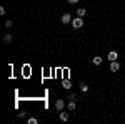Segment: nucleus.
Segmentation results:
<instances>
[{
    "label": "nucleus",
    "mask_w": 125,
    "mask_h": 124,
    "mask_svg": "<svg viewBox=\"0 0 125 124\" xmlns=\"http://www.w3.org/2000/svg\"><path fill=\"white\" fill-rule=\"evenodd\" d=\"M72 27L77 30L80 29V27H83V19L82 17H78V19H72Z\"/></svg>",
    "instance_id": "nucleus-1"
},
{
    "label": "nucleus",
    "mask_w": 125,
    "mask_h": 124,
    "mask_svg": "<svg viewBox=\"0 0 125 124\" xmlns=\"http://www.w3.org/2000/svg\"><path fill=\"white\" fill-rule=\"evenodd\" d=\"M63 107H65V101H63V99H57V101H55V109H57V111H62Z\"/></svg>",
    "instance_id": "nucleus-2"
},
{
    "label": "nucleus",
    "mask_w": 125,
    "mask_h": 124,
    "mask_svg": "<svg viewBox=\"0 0 125 124\" xmlns=\"http://www.w3.org/2000/svg\"><path fill=\"white\" fill-rule=\"evenodd\" d=\"M118 69H120V64H118L117 60H112V62H110V70H112V72H118Z\"/></svg>",
    "instance_id": "nucleus-3"
},
{
    "label": "nucleus",
    "mask_w": 125,
    "mask_h": 124,
    "mask_svg": "<svg viewBox=\"0 0 125 124\" xmlns=\"http://www.w3.org/2000/svg\"><path fill=\"white\" fill-rule=\"evenodd\" d=\"M60 20H62V24L65 25V24H68V22H72V15H70V14H63Z\"/></svg>",
    "instance_id": "nucleus-4"
},
{
    "label": "nucleus",
    "mask_w": 125,
    "mask_h": 124,
    "mask_svg": "<svg viewBox=\"0 0 125 124\" xmlns=\"http://www.w3.org/2000/svg\"><path fill=\"white\" fill-rule=\"evenodd\" d=\"M58 117H60V121H62V123H67V121H68V114H67V112H62V111H60Z\"/></svg>",
    "instance_id": "nucleus-5"
},
{
    "label": "nucleus",
    "mask_w": 125,
    "mask_h": 124,
    "mask_svg": "<svg viewBox=\"0 0 125 124\" xmlns=\"http://www.w3.org/2000/svg\"><path fill=\"white\" fill-rule=\"evenodd\" d=\"M117 57H118V55H117V52H115V50L108 52V60H110V62H112V60H117Z\"/></svg>",
    "instance_id": "nucleus-6"
},
{
    "label": "nucleus",
    "mask_w": 125,
    "mask_h": 124,
    "mask_svg": "<svg viewBox=\"0 0 125 124\" xmlns=\"http://www.w3.org/2000/svg\"><path fill=\"white\" fill-rule=\"evenodd\" d=\"M62 86H63V89H70V87H72V82H70L68 79H63V82H62Z\"/></svg>",
    "instance_id": "nucleus-7"
},
{
    "label": "nucleus",
    "mask_w": 125,
    "mask_h": 124,
    "mask_svg": "<svg viewBox=\"0 0 125 124\" xmlns=\"http://www.w3.org/2000/svg\"><path fill=\"white\" fill-rule=\"evenodd\" d=\"M67 107L70 109V111H75V109H77V104H75V101H70V102L67 104Z\"/></svg>",
    "instance_id": "nucleus-8"
},
{
    "label": "nucleus",
    "mask_w": 125,
    "mask_h": 124,
    "mask_svg": "<svg viewBox=\"0 0 125 124\" xmlns=\"http://www.w3.org/2000/svg\"><path fill=\"white\" fill-rule=\"evenodd\" d=\"M78 86H80V89H82L83 92H88V84H87V82H80Z\"/></svg>",
    "instance_id": "nucleus-9"
},
{
    "label": "nucleus",
    "mask_w": 125,
    "mask_h": 124,
    "mask_svg": "<svg viewBox=\"0 0 125 124\" xmlns=\"http://www.w3.org/2000/svg\"><path fill=\"white\" fill-rule=\"evenodd\" d=\"M3 42H5V44H10V42H12V35H10V34H5V35H3Z\"/></svg>",
    "instance_id": "nucleus-10"
},
{
    "label": "nucleus",
    "mask_w": 125,
    "mask_h": 124,
    "mask_svg": "<svg viewBox=\"0 0 125 124\" xmlns=\"http://www.w3.org/2000/svg\"><path fill=\"white\" fill-rule=\"evenodd\" d=\"M94 64H95V66H100V64H102V57H100V55H95V57H94Z\"/></svg>",
    "instance_id": "nucleus-11"
},
{
    "label": "nucleus",
    "mask_w": 125,
    "mask_h": 124,
    "mask_svg": "<svg viewBox=\"0 0 125 124\" xmlns=\"http://www.w3.org/2000/svg\"><path fill=\"white\" fill-rule=\"evenodd\" d=\"M77 15L78 17H83L85 15V9H77Z\"/></svg>",
    "instance_id": "nucleus-12"
},
{
    "label": "nucleus",
    "mask_w": 125,
    "mask_h": 124,
    "mask_svg": "<svg viewBox=\"0 0 125 124\" xmlns=\"http://www.w3.org/2000/svg\"><path fill=\"white\" fill-rule=\"evenodd\" d=\"M68 99H70V101H77V96H75V92H70V94H68Z\"/></svg>",
    "instance_id": "nucleus-13"
},
{
    "label": "nucleus",
    "mask_w": 125,
    "mask_h": 124,
    "mask_svg": "<svg viewBox=\"0 0 125 124\" xmlns=\"http://www.w3.org/2000/svg\"><path fill=\"white\" fill-rule=\"evenodd\" d=\"M39 121H37V117H30L29 119V124H37Z\"/></svg>",
    "instance_id": "nucleus-14"
},
{
    "label": "nucleus",
    "mask_w": 125,
    "mask_h": 124,
    "mask_svg": "<svg viewBox=\"0 0 125 124\" xmlns=\"http://www.w3.org/2000/svg\"><path fill=\"white\" fill-rule=\"evenodd\" d=\"M12 25H13V22H12V20H7V22H5V27H7V29H10Z\"/></svg>",
    "instance_id": "nucleus-15"
},
{
    "label": "nucleus",
    "mask_w": 125,
    "mask_h": 124,
    "mask_svg": "<svg viewBox=\"0 0 125 124\" xmlns=\"http://www.w3.org/2000/svg\"><path fill=\"white\" fill-rule=\"evenodd\" d=\"M80 0H68V3H78Z\"/></svg>",
    "instance_id": "nucleus-16"
}]
</instances>
